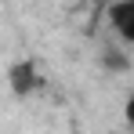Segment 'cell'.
I'll list each match as a JSON object with an SVG mask.
<instances>
[{"mask_svg":"<svg viewBox=\"0 0 134 134\" xmlns=\"http://www.w3.org/2000/svg\"><path fill=\"white\" fill-rule=\"evenodd\" d=\"M7 83H11V94H33L36 91V83H40V76H36V65L29 62V58H22V62H15L11 65V72H7Z\"/></svg>","mask_w":134,"mask_h":134,"instance_id":"cell-1","label":"cell"},{"mask_svg":"<svg viewBox=\"0 0 134 134\" xmlns=\"http://www.w3.org/2000/svg\"><path fill=\"white\" fill-rule=\"evenodd\" d=\"M109 22H112V29H116L120 40L134 44V0H120V4H112V7H109Z\"/></svg>","mask_w":134,"mask_h":134,"instance_id":"cell-2","label":"cell"},{"mask_svg":"<svg viewBox=\"0 0 134 134\" xmlns=\"http://www.w3.org/2000/svg\"><path fill=\"white\" fill-rule=\"evenodd\" d=\"M105 65L109 69H127V58H123L120 51H105Z\"/></svg>","mask_w":134,"mask_h":134,"instance_id":"cell-3","label":"cell"},{"mask_svg":"<svg viewBox=\"0 0 134 134\" xmlns=\"http://www.w3.org/2000/svg\"><path fill=\"white\" fill-rule=\"evenodd\" d=\"M123 116H127V123L134 127V94L127 98V105H123Z\"/></svg>","mask_w":134,"mask_h":134,"instance_id":"cell-4","label":"cell"}]
</instances>
